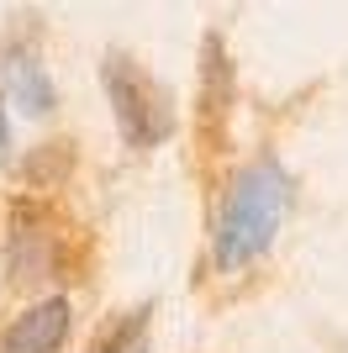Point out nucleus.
Listing matches in <instances>:
<instances>
[{"label":"nucleus","instance_id":"obj_2","mask_svg":"<svg viewBox=\"0 0 348 353\" xmlns=\"http://www.w3.org/2000/svg\"><path fill=\"white\" fill-rule=\"evenodd\" d=\"M101 85L106 101H111V117L122 127V143L148 153L174 137V95L127 53H106L101 63Z\"/></svg>","mask_w":348,"mask_h":353},{"label":"nucleus","instance_id":"obj_5","mask_svg":"<svg viewBox=\"0 0 348 353\" xmlns=\"http://www.w3.org/2000/svg\"><path fill=\"white\" fill-rule=\"evenodd\" d=\"M90 353H148V311H127Z\"/></svg>","mask_w":348,"mask_h":353},{"label":"nucleus","instance_id":"obj_6","mask_svg":"<svg viewBox=\"0 0 348 353\" xmlns=\"http://www.w3.org/2000/svg\"><path fill=\"white\" fill-rule=\"evenodd\" d=\"M6 148H11V121H6V101H0V159H6Z\"/></svg>","mask_w":348,"mask_h":353},{"label":"nucleus","instance_id":"obj_1","mask_svg":"<svg viewBox=\"0 0 348 353\" xmlns=\"http://www.w3.org/2000/svg\"><path fill=\"white\" fill-rule=\"evenodd\" d=\"M285 211H290V174L280 169V159L243 163L232 174L227 195H222V211H217V264L243 269L253 259H264Z\"/></svg>","mask_w":348,"mask_h":353},{"label":"nucleus","instance_id":"obj_3","mask_svg":"<svg viewBox=\"0 0 348 353\" xmlns=\"http://www.w3.org/2000/svg\"><path fill=\"white\" fill-rule=\"evenodd\" d=\"M69 338V301L48 295L6 327V353H58Z\"/></svg>","mask_w":348,"mask_h":353},{"label":"nucleus","instance_id":"obj_4","mask_svg":"<svg viewBox=\"0 0 348 353\" xmlns=\"http://www.w3.org/2000/svg\"><path fill=\"white\" fill-rule=\"evenodd\" d=\"M0 74H6V95H11V105H21L27 117H48V111L58 105L53 79L43 74V63L32 59V53L11 48V53H6V63H0Z\"/></svg>","mask_w":348,"mask_h":353}]
</instances>
